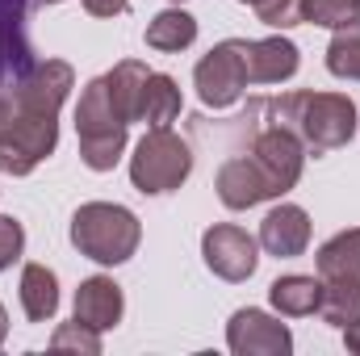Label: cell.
I'll return each instance as SVG.
<instances>
[{
	"instance_id": "1",
	"label": "cell",
	"mask_w": 360,
	"mask_h": 356,
	"mask_svg": "<svg viewBox=\"0 0 360 356\" xmlns=\"http://www.w3.org/2000/svg\"><path fill=\"white\" fill-rule=\"evenodd\" d=\"M272 122L302 139L306 151H335L348 147L356 134V105L344 92H285L272 101Z\"/></svg>"
},
{
	"instance_id": "2",
	"label": "cell",
	"mask_w": 360,
	"mask_h": 356,
	"mask_svg": "<svg viewBox=\"0 0 360 356\" xmlns=\"http://www.w3.org/2000/svg\"><path fill=\"white\" fill-rule=\"evenodd\" d=\"M139 239H143V227L134 210L117 201H89L72 214V248L92 265H126L139 252Z\"/></svg>"
},
{
	"instance_id": "3",
	"label": "cell",
	"mask_w": 360,
	"mask_h": 356,
	"mask_svg": "<svg viewBox=\"0 0 360 356\" xmlns=\"http://www.w3.org/2000/svg\"><path fill=\"white\" fill-rule=\"evenodd\" d=\"M126 130H130V122L113 105L105 76L89 80V89L80 92V105H76V134H80V160H84V168L113 172V164L126 151Z\"/></svg>"
},
{
	"instance_id": "4",
	"label": "cell",
	"mask_w": 360,
	"mask_h": 356,
	"mask_svg": "<svg viewBox=\"0 0 360 356\" xmlns=\"http://www.w3.org/2000/svg\"><path fill=\"white\" fill-rule=\"evenodd\" d=\"M188 172H193V151L168 126H151L139 139L134 155H130V180L147 197H160V193L180 189L188 180Z\"/></svg>"
},
{
	"instance_id": "5",
	"label": "cell",
	"mask_w": 360,
	"mask_h": 356,
	"mask_svg": "<svg viewBox=\"0 0 360 356\" xmlns=\"http://www.w3.org/2000/svg\"><path fill=\"white\" fill-rule=\"evenodd\" d=\"M59 147V113H25L13 109L0 126V172L30 177Z\"/></svg>"
},
{
	"instance_id": "6",
	"label": "cell",
	"mask_w": 360,
	"mask_h": 356,
	"mask_svg": "<svg viewBox=\"0 0 360 356\" xmlns=\"http://www.w3.org/2000/svg\"><path fill=\"white\" fill-rule=\"evenodd\" d=\"M243 46H248V38H226L210 55H201V63L193 72V84H197V96H201L205 109H231L243 96V89H248Z\"/></svg>"
},
{
	"instance_id": "7",
	"label": "cell",
	"mask_w": 360,
	"mask_h": 356,
	"mask_svg": "<svg viewBox=\"0 0 360 356\" xmlns=\"http://www.w3.org/2000/svg\"><path fill=\"white\" fill-rule=\"evenodd\" d=\"M252 160H256V168L264 172V180L272 184V197H285V193L302 180L306 147H302L297 134H289L285 126L272 122L269 130L256 134V143H252Z\"/></svg>"
},
{
	"instance_id": "8",
	"label": "cell",
	"mask_w": 360,
	"mask_h": 356,
	"mask_svg": "<svg viewBox=\"0 0 360 356\" xmlns=\"http://www.w3.org/2000/svg\"><path fill=\"white\" fill-rule=\"evenodd\" d=\"M30 8L34 0H0V92L17 89V80L38 63L30 46Z\"/></svg>"
},
{
	"instance_id": "9",
	"label": "cell",
	"mask_w": 360,
	"mask_h": 356,
	"mask_svg": "<svg viewBox=\"0 0 360 356\" xmlns=\"http://www.w3.org/2000/svg\"><path fill=\"white\" fill-rule=\"evenodd\" d=\"M226 344L235 356H289L293 352V331L272 319L269 310L243 306L226 323Z\"/></svg>"
},
{
	"instance_id": "10",
	"label": "cell",
	"mask_w": 360,
	"mask_h": 356,
	"mask_svg": "<svg viewBox=\"0 0 360 356\" xmlns=\"http://www.w3.org/2000/svg\"><path fill=\"white\" fill-rule=\"evenodd\" d=\"M201 256H205V268L222 281H248L256 265H260V252H256V239L235 227V222H218L201 235Z\"/></svg>"
},
{
	"instance_id": "11",
	"label": "cell",
	"mask_w": 360,
	"mask_h": 356,
	"mask_svg": "<svg viewBox=\"0 0 360 356\" xmlns=\"http://www.w3.org/2000/svg\"><path fill=\"white\" fill-rule=\"evenodd\" d=\"M76 89V72L63 59H38L13 89V109L25 113H59L68 92Z\"/></svg>"
},
{
	"instance_id": "12",
	"label": "cell",
	"mask_w": 360,
	"mask_h": 356,
	"mask_svg": "<svg viewBox=\"0 0 360 356\" xmlns=\"http://www.w3.org/2000/svg\"><path fill=\"white\" fill-rule=\"evenodd\" d=\"M306 243H310V214L302 205L281 201V205H272L269 214H264V222H260V248L269 256L293 260V256L306 252Z\"/></svg>"
},
{
	"instance_id": "13",
	"label": "cell",
	"mask_w": 360,
	"mask_h": 356,
	"mask_svg": "<svg viewBox=\"0 0 360 356\" xmlns=\"http://www.w3.org/2000/svg\"><path fill=\"white\" fill-rule=\"evenodd\" d=\"M214 189H218V201H222L226 210H252V205H260V201H269L272 197V184L264 180V172L256 168L252 155H235V160H226V164L218 168Z\"/></svg>"
},
{
	"instance_id": "14",
	"label": "cell",
	"mask_w": 360,
	"mask_h": 356,
	"mask_svg": "<svg viewBox=\"0 0 360 356\" xmlns=\"http://www.w3.org/2000/svg\"><path fill=\"white\" fill-rule=\"evenodd\" d=\"M122 310H126V298H122V285L113 276H89L80 281L76 289V319L92 327V331H109L122 323Z\"/></svg>"
},
{
	"instance_id": "15",
	"label": "cell",
	"mask_w": 360,
	"mask_h": 356,
	"mask_svg": "<svg viewBox=\"0 0 360 356\" xmlns=\"http://www.w3.org/2000/svg\"><path fill=\"white\" fill-rule=\"evenodd\" d=\"M243 59H248V84H281L297 72V46L289 38H260V42H248L243 46Z\"/></svg>"
},
{
	"instance_id": "16",
	"label": "cell",
	"mask_w": 360,
	"mask_h": 356,
	"mask_svg": "<svg viewBox=\"0 0 360 356\" xmlns=\"http://www.w3.org/2000/svg\"><path fill=\"white\" fill-rule=\"evenodd\" d=\"M269 302H272V310L285 314V319L319 314V302H323V276H302V272L276 276V281L269 285Z\"/></svg>"
},
{
	"instance_id": "17",
	"label": "cell",
	"mask_w": 360,
	"mask_h": 356,
	"mask_svg": "<svg viewBox=\"0 0 360 356\" xmlns=\"http://www.w3.org/2000/svg\"><path fill=\"white\" fill-rule=\"evenodd\" d=\"M21 310L30 323H46L59 310V276L46 265L21 268Z\"/></svg>"
},
{
	"instance_id": "18",
	"label": "cell",
	"mask_w": 360,
	"mask_h": 356,
	"mask_svg": "<svg viewBox=\"0 0 360 356\" xmlns=\"http://www.w3.org/2000/svg\"><path fill=\"white\" fill-rule=\"evenodd\" d=\"M314 268H319L323 281H360V227L331 235L319 248Z\"/></svg>"
},
{
	"instance_id": "19",
	"label": "cell",
	"mask_w": 360,
	"mask_h": 356,
	"mask_svg": "<svg viewBox=\"0 0 360 356\" xmlns=\"http://www.w3.org/2000/svg\"><path fill=\"white\" fill-rule=\"evenodd\" d=\"M180 89L172 76H164V72H151L147 76V84H143V101H139V122H147V126H172L180 117Z\"/></svg>"
},
{
	"instance_id": "20",
	"label": "cell",
	"mask_w": 360,
	"mask_h": 356,
	"mask_svg": "<svg viewBox=\"0 0 360 356\" xmlns=\"http://www.w3.org/2000/svg\"><path fill=\"white\" fill-rule=\"evenodd\" d=\"M193 42H197V21L184 8H164L147 21V46L151 51L176 55V51H188Z\"/></svg>"
},
{
	"instance_id": "21",
	"label": "cell",
	"mask_w": 360,
	"mask_h": 356,
	"mask_svg": "<svg viewBox=\"0 0 360 356\" xmlns=\"http://www.w3.org/2000/svg\"><path fill=\"white\" fill-rule=\"evenodd\" d=\"M151 68L139 63V59H122L113 72H105V84H109V96L113 105L122 109L126 122H139V101H143V84H147Z\"/></svg>"
},
{
	"instance_id": "22",
	"label": "cell",
	"mask_w": 360,
	"mask_h": 356,
	"mask_svg": "<svg viewBox=\"0 0 360 356\" xmlns=\"http://www.w3.org/2000/svg\"><path fill=\"white\" fill-rule=\"evenodd\" d=\"M319 314L331 327H344V323L360 319V281H323Z\"/></svg>"
},
{
	"instance_id": "23",
	"label": "cell",
	"mask_w": 360,
	"mask_h": 356,
	"mask_svg": "<svg viewBox=\"0 0 360 356\" xmlns=\"http://www.w3.org/2000/svg\"><path fill=\"white\" fill-rule=\"evenodd\" d=\"M327 72L340 80H360V25L335 30V38L327 46Z\"/></svg>"
},
{
	"instance_id": "24",
	"label": "cell",
	"mask_w": 360,
	"mask_h": 356,
	"mask_svg": "<svg viewBox=\"0 0 360 356\" xmlns=\"http://www.w3.org/2000/svg\"><path fill=\"white\" fill-rule=\"evenodd\" d=\"M306 21L323 30L360 25V0H306Z\"/></svg>"
},
{
	"instance_id": "25",
	"label": "cell",
	"mask_w": 360,
	"mask_h": 356,
	"mask_svg": "<svg viewBox=\"0 0 360 356\" xmlns=\"http://www.w3.org/2000/svg\"><path fill=\"white\" fill-rule=\"evenodd\" d=\"M51 348H55V352L101 356V331L84 327L80 319H72V323H59V327H55V336H51Z\"/></svg>"
},
{
	"instance_id": "26",
	"label": "cell",
	"mask_w": 360,
	"mask_h": 356,
	"mask_svg": "<svg viewBox=\"0 0 360 356\" xmlns=\"http://www.w3.org/2000/svg\"><path fill=\"white\" fill-rule=\"evenodd\" d=\"M256 17L272 30H293L306 21V0H256Z\"/></svg>"
},
{
	"instance_id": "27",
	"label": "cell",
	"mask_w": 360,
	"mask_h": 356,
	"mask_svg": "<svg viewBox=\"0 0 360 356\" xmlns=\"http://www.w3.org/2000/svg\"><path fill=\"white\" fill-rule=\"evenodd\" d=\"M21 252H25V231H21V222L8 218V214H0V272L13 268V260H21Z\"/></svg>"
},
{
	"instance_id": "28",
	"label": "cell",
	"mask_w": 360,
	"mask_h": 356,
	"mask_svg": "<svg viewBox=\"0 0 360 356\" xmlns=\"http://www.w3.org/2000/svg\"><path fill=\"white\" fill-rule=\"evenodd\" d=\"M126 8H130V0H84V13H92V17H117Z\"/></svg>"
},
{
	"instance_id": "29",
	"label": "cell",
	"mask_w": 360,
	"mask_h": 356,
	"mask_svg": "<svg viewBox=\"0 0 360 356\" xmlns=\"http://www.w3.org/2000/svg\"><path fill=\"white\" fill-rule=\"evenodd\" d=\"M340 331H344V344H348V352H352V356H360V319H352V323H344Z\"/></svg>"
},
{
	"instance_id": "30",
	"label": "cell",
	"mask_w": 360,
	"mask_h": 356,
	"mask_svg": "<svg viewBox=\"0 0 360 356\" xmlns=\"http://www.w3.org/2000/svg\"><path fill=\"white\" fill-rule=\"evenodd\" d=\"M8 113H13V96H8V92H0V126L8 122Z\"/></svg>"
},
{
	"instance_id": "31",
	"label": "cell",
	"mask_w": 360,
	"mask_h": 356,
	"mask_svg": "<svg viewBox=\"0 0 360 356\" xmlns=\"http://www.w3.org/2000/svg\"><path fill=\"white\" fill-rule=\"evenodd\" d=\"M4 336H8V314H4V306H0V344H4Z\"/></svg>"
},
{
	"instance_id": "32",
	"label": "cell",
	"mask_w": 360,
	"mask_h": 356,
	"mask_svg": "<svg viewBox=\"0 0 360 356\" xmlns=\"http://www.w3.org/2000/svg\"><path fill=\"white\" fill-rule=\"evenodd\" d=\"M239 4H256V0H239Z\"/></svg>"
},
{
	"instance_id": "33",
	"label": "cell",
	"mask_w": 360,
	"mask_h": 356,
	"mask_svg": "<svg viewBox=\"0 0 360 356\" xmlns=\"http://www.w3.org/2000/svg\"><path fill=\"white\" fill-rule=\"evenodd\" d=\"M42 4H59V0H42Z\"/></svg>"
},
{
	"instance_id": "34",
	"label": "cell",
	"mask_w": 360,
	"mask_h": 356,
	"mask_svg": "<svg viewBox=\"0 0 360 356\" xmlns=\"http://www.w3.org/2000/svg\"><path fill=\"white\" fill-rule=\"evenodd\" d=\"M172 4H184V0H172Z\"/></svg>"
}]
</instances>
